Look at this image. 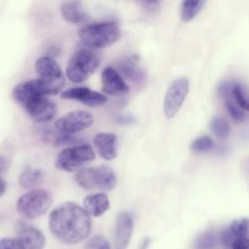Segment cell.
I'll return each instance as SVG.
<instances>
[{"label": "cell", "instance_id": "obj_22", "mask_svg": "<svg viewBox=\"0 0 249 249\" xmlns=\"http://www.w3.org/2000/svg\"><path fill=\"white\" fill-rule=\"evenodd\" d=\"M210 128L212 132L218 138H221V139L226 138L230 134V130H231L229 123L226 121V119H224L221 116H215L212 118L210 122Z\"/></svg>", "mask_w": 249, "mask_h": 249}, {"label": "cell", "instance_id": "obj_19", "mask_svg": "<svg viewBox=\"0 0 249 249\" xmlns=\"http://www.w3.org/2000/svg\"><path fill=\"white\" fill-rule=\"evenodd\" d=\"M43 181V171L38 168L26 166L18 177V183L23 189L35 190Z\"/></svg>", "mask_w": 249, "mask_h": 249}, {"label": "cell", "instance_id": "obj_32", "mask_svg": "<svg viewBox=\"0 0 249 249\" xmlns=\"http://www.w3.org/2000/svg\"><path fill=\"white\" fill-rule=\"evenodd\" d=\"M10 166V160L3 154H0V174L8 170Z\"/></svg>", "mask_w": 249, "mask_h": 249}, {"label": "cell", "instance_id": "obj_23", "mask_svg": "<svg viewBox=\"0 0 249 249\" xmlns=\"http://www.w3.org/2000/svg\"><path fill=\"white\" fill-rule=\"evenodd\" d=\"M229 229L236 239L249 238V219L247 218L232 221Z\"/></svg>", "mask_w": 249, "mask_h": 249}, {"label": "cell", "instance_id": "obj_30", "mask_svg": "<svg viewBox=\"0 0 249 249\" xmlns=\"http://www.w3.org/2000/svg\"><path fill=\"white\" fill-rule=\"evenodd\" d=\"M233 84H231L229 82H224L219 85L218 87V91L220 95L224 96L226 99L230 98L231 96V89H232Z\"/></svg>", "mask_w": 249, "mask_h": 249}, {"label": "cell", "instance_id": "obj_35", "mask_svg": "<svg viewBox=\"0 0 249 249\" xmlns=\"http://www.w3.org/2000/svg\"><path fill=\"white\" fill-rule=\"evenodd\" d=\"M6 188H7L6 182L2 178H0V196L4 195V193L6 192Z\"/></svg>", "mask_w": 249, "mask_h": 249}, {"label": "cell", "instance_id": "obj_34", "mask_svg": "<svg viewBox=\"0 0 249 249\" xmlns=\"http://www.w3.org/2000/svg\"><path fill=\"white\" fill-rule=\"evenodd\" d=\"M117 122L119 124H128L134 122V119L132 117H127V116H119L117 117Z\"/></svg>", "mask_w": 249, "mask_h": 249}, {"label": "cell", "instance_id": "obj_5", "mask_svg": "<svg viewBox=\"0 0 249 249\" xmlns=\"http://www.w3.org/2000/svg\"><path fill=\"white\" fill-rule=\"evenodd\" d=\"M77 184L85 190L111 191L117 184L114 170L107 165L80 169L75 175Z\"/></svg>", "mask_w": 249, "mask_h": 249}, {"label": "cell", "instance_id": "obj_33", "mask_svg": "<svg viewBox=\"0 0 249 249\" xmlns=\"http://www.w3.org/2000/svg\"><path fill=\"white\" fill-rule=\"evenodd\" d=\"M141 4L150 12H157L160 9V2H142Z\"/></svg>", "mask_w": 249, "mask_h": 249}, {"label": "cell", "instance_id": "obj_24", "mask_svg": "<svg viewBox=\"0 0 249 249\" xmlns=\"http://www.w3.org/2000/svg\"><path fill=\"white\" fill-rule=\"evenodd\" d=\"M214 147L213 139L208 135H202L196 138L191 143V150L195 153H205L212 150Z\"/></svg>", "mask_w": 249, "mask_h": 249}, {"label": "cell", "instance_id": "obj_7", "mask_svg": "<svg viewBox=\"0 0 249 249\" xmlns=\"http://www.w3.org/2000/svg\"><path fill=\"white\" fill-rule=\"evenodd\" d=\"M53 203L52 194L44 189H35L21 196L17 202L18 212L27 218L35 219L45 214Z\"/></svg>", "mask_w": 249, "mask_h": 249}, {"label": "cell", "instance_id": "obj_4", "mask_svg": "<svg viewBox=\"0 0 249 249\" xmlns=\"http://www.w3.org/2000/svg\"><path fill=\"white\" fill-rule=\"evenodd\" d=\"M36 79L45 95H56L65 85L64 74L57 62L51 56H41L35 62Z\"/></svg>", "mask_w": 249, "mask_h": 249}, {"label": "cell", "instance_id": "obj_27", "mask_svg": "<svg viewBox=\"0 0 249 249\" xmlns=\"http://www.w3.org/2000/svg\"><path fill=\"white\" fill-rule=\"evenodd\" d=\"M85 249H111L110 243L103 235H94L88 240Z\"/></svg>", "mask_w": 249, "mask_h": 249}, {"label": "cell", "instance_id": "obj_21", "mask_svg": "<svg viewBox=\"0 0 249 249\" xmlns=\"http://www.w3.org/2000/svg\"><path fill=\"white\" fill-rule=\"evenodd\" d=\"M231 96L234 102L242 109L249 111V90L240 84H233Z\"/></svg>", "mask_w": 249, "mask_h": 249}, {"label": "cell", "instance_id": "obj_11", "mask_svg": "<svg viewBox=\"0 0 249 249\" xmlns=\"http://www.w3.org/2000/svg\"><path fill=\"white\" fill-rule=\"evenodd\" d=\"M60 96L63 99L76 100L90 107H98L107 102L106 95L86 87L69 89L61 92Z\"/></svg>", "mask_w": 249, "mask_h": 249}, {"label": "cell", "instance_id": "obj_9", "mask_svg": "<svg viewBox=\"0 0 249 249\" xmlns=\"http://www.w3.org/2000/svg\"><path fill=\"white\" fill-rule=\"evenodd\" d=\"M189 88L186 77L178 78L169 85L163 99V113L167 119L173 118L178 113L189 92Z\"/></svg>", "mask_w": 249, "mask_h": 249}, {"label": "cell", "instance_id": "obj_10", "mask_svg": "<svg viewBox=\"0 0 249 249\" xmlns=\"http://www.w3.org/2000/svg\"><path fill=\"white\" fill-rule=\"evenodd\" d=\"M93 124L92 115L84 110L71 111L55 122V128L63 134H72L83 131L91 126Z\"/></svg>", "mask_w": 249, "mask_h": 249}, {"label": "cell", "instance_id": "obj_6", "mask_svg": "<svg viewBox=\"0 0 249 249\" xmlns=\"http://www.w3.org/2000/svg\"><path fill=\"white\" fill-rule=\"evenodd\" d=\"M99 63L100 57L93 50L81 49L71 56L66 68V76L73 83H82L96 70Z\"/></svg>", "mask_w": 249, "mask_h": 249}, {"label": "cell", "instance_id": "obj_28", "mask_svg": "<svg viewBox=\"0 0 249 249\" xmlns=\"http://www.w3.org/2000/svg\"><path fill=\"white\" fill-rule=\"evenodd\" d=\"M235 240L236 238L230 229H225L220 234V242L223 245V247L227 249H231Z\"/></svg>", "mask_w": 249, "mask_h": 249}, {"label": "cell", "instance_id": "obj_1", "mask_svg": "<svg viewBox=\"0 0 249 249\" xmlns=\"http://www.w3.org/2000/svg\"><path fill=\"white\" fill-rule=\"evenodd\" d=\"M49 227L53 234L66 244H77L85 240L91 230L89 213L74 202H63L49 216Z\"/></svg>", "mask_w": 249, "mask_h": 249}, {"label": "cell", "instance_id": "obj_25", "mask_svg": "<svg viewBox=\"0 0 249 249\" xmlns=\"http://www.w3.org/2000/svg\"><path fill=\"white\" fill-rule=\"evenodd\" d=\"M218 238L213 231H206L196 239L197 249H212L217 245Z\"/></svg>", "mask_w": 249, "mask_h": 249}, {"label": "cell", "instance_id": "obj_13", "mask_svg": "<svg viewBox=\"0 0 249 249\" xmlns=\"http://www.w3.org/2000/svg\"><path fill=\"white\" fill-rule=\"evenodd\" d=\"M101 90L104 95H118L129 91V88L118 70L109 66L101 73Z\"/></svg>", "mask_w": 249, "mask_h": 249}, {"label": "cell", "instance_id": "obj_18", "mask_svg": "<svg viewBox=\"0 0 249 249\" xmlns=\"http://www.w3.org/2000/svg\"><path fill=\"white\" fill-rule=\"evenodd\" d=\"M60 14L62 18L73 24H80L87 20L88 17L83 10L82 3L79 1H66L60 5Z\"/></svg>", "mask_w": 249, "mask_h": 249}, {"label": "cell", "instance_id": "obj_2", "mask_svg": "<svg viewBox=\"0 0 249 249\" xmlns=\"http://www.w3.org/2000/svg\"><path fill=\"white\" fill-rule=\"evenodd\" d=\"M12 95L14 100L38 123L49 122L55 116V104L44 94L36 79L17 85Z\"/></svg>", "mask_w": 249, "mask_h": 249}, {"label": "cell", "instance_id": "obj_20", "mask_svg": "<svg viewBox=\"0 0 249 249\" xmlns=\"http://www.w3.org/2000/svg\"><path fill=\"white\" fill-rule=\"evenodd\" d=\"M205 1H184L181 6V19L185 22L192 20L202 10Z\"/></svg>", "mask_w": 249, "mask_h": 249}, {"label": "cell", "instance_id": "obj_29", "mask_svg": "<svg viewBox=\"0 0 249 249\" xmlns=\"http://www.w3.org/2000/svg\"><path fill=\"white\" fill-rule=\"evenodd\" d=\"M0 249H23L19 242L15 238H2L0 239Z\"/></svg>", "mask_w": 249, "mask_h": 249}, {"label": "cell", "instance_id": "obj_8", "mask_svg": "<svg viewBox=\"0 0 249 249\" xmlns=\"http://www.w3.org/2000/svg\"><path fill=\"white\" fill-rule=\"evenodd\" d=\"M94 158V151L89 145L79 144L62 150L57 155L54 164L60 170L72 172L91 162Z\"/></svg>", "mask_w": 249, "mask_h": 249}, {"label": "cell", "instance_id": "obj_3", "mask_svg": "<svg viewBox=\"0 0 249 249\" xmlns=\"http://www.w3.org/2000/svg\"><path fill=\"white\" fill-rule=\"evenodd\" d=\"M120 29L116 22L104 21L84 26L79 31L81 42L90 50L104 49L118 41Z\"/></svg>", "mask_w": 249, "mask_h": 249}, {"label": "cell", "instance_id": "obj_14", "mask_svg": "<svg viewBox=\"0 0 249 249\" xmlns=\"http://www.w3.org/2000/svg\"><path fill=\"white\" fill-rule=\"evenodd\" d=\"M133 231V219L126 211H122L116 218L115 249H126Z\"/></svg>", "mask_w": 249, "mask_h": 249}, {"label": "cell", "instance_id": "obj_17", "mask_svg": "<svg viewBox=\"0 0 249 249\" xmlns=\"http://www.w3.org/2000/svg\"><path fill=\"white\" fill-rule=\"evenodd\" d=\"M84 209L90 216L98 217L104 214L110 207V201L104 193L91 194L87 196L83 201Z\"/></svg>", "mask_w": 249, "mask_h": 249}, {"label": "cell", "instance_id": "obj_36", "mask_svg": "<svg viewBox=\"0 0 249 249\" xmlns=\"http://www.w3.org/2000/svg\"><path fill=\"white\" fill-rule=\"evenodd\" d=\"M150 242H151V239L148 238V237H146V238L142 241V243H141L139 249H148V247H149V245H150Z\"/></svg>", "mask_w": 249, "mask_h": 249}, {"label": "cell", "instance_id": "obj_12", "mask_svg": "<svg viewBox=\"0 0 249 249\" xmlns=\"http://www.w3.org/2000/svg\"><path fill=\"white\" fill-rule=\"evenodd\" d=\"M17 240L23 249H43L45 246V236L36 228L21 221L16 227Z\"/></svg>", "mask_w": 249, "mask_h": 249}, {"label": "cell", "instance_id": "obj_31", "mask_svg": "<svg viewBox=\"0 0 249 249\" xmlns=\"http://www.w3.org/2000/svg\"><path fill=\"white\" fill-rule=\"evenodd\" d=\"M231 249H249V238L236 239Z\"/></svg>", "mask_w": 249, "mask_h": 249}, {"label": "cell", "instance_id": "obj_15", "mask_svg": "<svg viewBox=\"0 0 249 249\" xmlns=\"http://www.w3.org/2000/svg\"><path fill=\"white\" fill-rule=\"evenodd\" d=\"M118 72L122 77L125 79L141 85L146 80V74L144 70L138 65V56L131 55L124 57L116 63Z\"/></svg>", "mask_w": 249, "mask_h": 249}, {"label": "cell", "instance_id": "obj_16", "mask_svg": "<svg viewBox=\"0 0 249 249\" xmlns=\"http://www.w3.org/2000/svg\"><path fill=\"white\" fill-rule=\"evenodd\" d=\"M94 148L98 155L106 160H112L118 155V138L113 133L99 132L96 133L92 139Z\"/></svg>", "mask_w": 249, "mask_h": 249}, {"label": "cell", "instance_id": "obj_26", "mask_svg": "<svg viewBox=\"0 0 249 249\" xmlns=\"http://www.w3.org/2000/svg\"><path fill=\"white\" fill-rule=\"evenodd\" d=\"M226 107L230 116L234 122L241 123L246 119V115L244 111L231 97L226 99Z\"/></svg>", "mask_w": 249, "mask_h": 249}]
</instances>
